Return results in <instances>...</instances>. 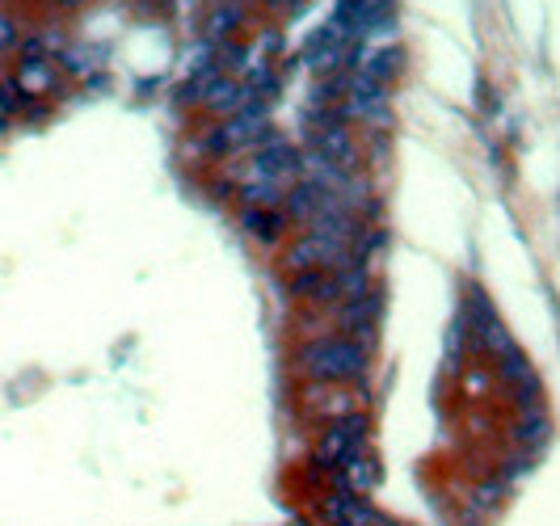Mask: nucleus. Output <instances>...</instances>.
<instances>
[{
  "instance_id": "nucleus-1",
  "label": "nucleus",
  "mask_w": 560,
  "mask_h": 526,
  "mask_svg": "<svg viewBox=\"0 0 560 526\" xmlns=\"http://www.w3.org/2000/svg\"><path fill=\"white\" fill-rule=\"evenodd\" d=\"M363 367H367V354L350 337H325V341H312V346H304V371L312 379L342 383V379L363 375Z\"/></svg>"
},
{
  "instance_id": "nucleus-2",
  "label": "nucleus",
  "mask_w": 560,
  "mask_h": 526,
  "mask_svg": "<svg viewBox=\"0 0 560 526\" xmlns=\"http://www.w3.org/2000/svg\"><path fill=\"white\" fill-rule=\"evenodd\" d=\"M350 245L346 240H333L325 232H308L299 236L291 253H287V266L299 274V270H346L350 266Z\"/></svg>"
},
{
  "instance_id": "nucleus-3",
  "label": "nucleus",
  "mask_w": 560,
  "mask_h": 526,
  "mask_svg": "<svg viewBox=\"0 0 560 526\" xmlns=\"http://www.w3.org/2000/svg\"><path fill=\"white\" fill-rule=\"evenodd\" d=\"M253 173L257 181H274V186L291 190L299 177H304V156H299L287 139H274L266 135L262 144H257V156H253Z\"/></svg>"
},
{
  "instance_id": "nucleus-4",
  "label": "nucleus",
  "mask_w": 560,
  "mask_h": 526,
  "mask_svg": "<svg viewBox=\"0 0 560 526\" xmlns=\"http://www.w3.org/2000/svg\"><path fill=\"white\" fill-rule=\"evenodd\" d=\"M367 421L363 417H342V421H333V426L320 434V442H316V463L320 468H337L350 451H358L363 447V430Z\"/></svg>"
},
{
  "instance_id": "nucleus-5",
  "label": "nucleus",
  "mask_w": 560,
  "mask_h": 526,
  "mask_svg": "<svg viewBox=\"0 0 560 526\" xmlns=\"http://www.w3.org/2000/svg\"><path fill=\"white\" fill-rule=\"evenodd\" d=\"M346 34L337 30V26H325V30H316L312 38H308V47H304V64L312 68V72H320V76H333L337 68L346 64Z\"/></svg>"
},
{
  "instance_id": "nucleus-6",
  "label": "nucleus",
  "mask_w": 560,
  "mask_h": 526,
  "mask_svg": "<svg viewBox=\"0 0 560 526\" xmlns=\"http://www.w3.org/2000/svg\"><path fill=\"white\" fill-rule=\"evenodd\" d=\"M379 312H384V295H379V291L354 295L342 308V329H371L379 320Z\"/></svg>"
},
{
  "instance_id": "nucleus-7",
  "label": "nucleus",
  "mask_w": 560,
  "mask_h": 526,
  "mask_svg": "<svg viewBox=\"0 0 560 526\" xmlns=\"http://www.w3.org/2000/svg\"><path fill=\"white\" fill-rule=\"evenodd\" d=\"M400 68V59L392 47H371V51H358L354 55V72L358 76H371V80H384L388 85V76Z\"/></svg>"
},
{
  "instance_id": "nucleus-8",
  "label": "nucleus",
  "mask_w": 560,
  "mask_h": 526,
  "mask_svg": "<svg viewBox=\"0 0 560 526\" xmlns=\"http://www.w3.org/2000/svg\"><path fill=\"white\" fill-rule=\"evenodd\" d=\"M51 85H55V68L47 64L43 55H38V59H22V68H17V89L30 97V93H47Z\"/></svg>"
},
{
  "instance_id": "nucleus-9",
  "label": "nucleus",
  "mask_w": 560,
  "mask_h": 526,
  "mask_svg": "<svg viewBox=\"0 0 560 526\" xmlns=\"http://www.w3.org/2000/svg\"><path fill=\"white\" fill-rule=\"evenodd\" d=\"M245 228H249V236L274 245V240L283 236V215H278L274 207H249V211H245Z\"/></svg>"
},
{
  "instance_id": "nucleus-10",
  "label": "nucleus",
  "mask_w": 560,
  "mask_h": 526,
  "mask_svg": "<svg viewBox=\"0 0 560 526\" xmlns=\"http://www.w3.org/2000/svg\"><path fill=\"white\" fill-rule=\"evenodd\" d=\"M283 198H287V190L274 186V181H253V186L245 190V202H249V207H278Z\"/></svg>"
},
{
  "instance_id": "nucleus-11",
  "label": "nucleus",
  "mask_w": 560,
  "mask_h": 526,
  "mask_svg": "<svg viewBox=\"0 0 560 526\" xmlns=\"http://www.w3.org/2000/svg\"><path fill=\"white\" fill-rule=\"evenodd\" d=\"M518 438H523V442H544L548 438V417L535 413L531 421H523V426H518Z\"/></svg>"
},
{
  "instance_id": "nucleus-12",
  "label": "nucleus",
  "mask_w": 560,
  "mask_h": 526,
  "mask_svg": "<svg viewBox=\"0 0 560 526\" xmlns=\"http://www.w3.org/2000/svg\"><path fill=\"white\" fill-rule=\"evenodd\" d=\"M236 17H240L236 9H219V13L211 17V38H219V34H228V30L236 26Z\"/></svg>"
},
{
  "instance_id": "nucleus-13",
  "label": "nucleus",
  "mask_w": 560,
  "mask_h": 526,
  "mask_svg": "<svg viewBox=\"0 0 560 526\" xmlns=\"http://www.w3.org/2000/svg\"><path fill=\"white\" fill-rule=\"evenodd\" d=\"M9 47H17V26H13V17L0 13V51H9Z\"/></svg>"
},
{
  "instance_id": "nucleus-14",
  "label": "nucleus",
  "mask_w": 560,
  "mask_h": 526,
  "mask_svg": "<svg viewBox=\"0 0 560 526\" xmlns=\"http://www.w3.org/2000/svg\"><path fill=\"white\" fill-rule=\"evenodd\" d=\"M64 64H68L72 72H89V68H93V59H85V51H68V55H64Z\"/></svg>"
},
{
  "instance_id": "nucleus-15",
  "label": "nucleus",
  "mask_w": 560,
  "mask_h": 526,
  "mask_svg": "<svg viewBox=\"0 0 560 526\" xmlns=\"http://www.w3.org/2000/svg\"><path fill=\"white\" fill-rule=\"evenodd\" d=\"M64 5H80V0H64Z\"/></svg>"
},
{
  "instance_id": "nucleus-16",
  "label": "nucleus",
  "mask_w": 560,
  "mask_h": 526,
  "mask_svg": "<svg viewBox=\"0 0 560 526\" xmlns=\"http://www.w3.org/2000/svg\"><path fill=\"white\" fill-rule=\"evenodd\" d=\"M0 123H5V114H0Z\"/></svg>"
},
{
  "instance_id": "nucleus-17",
  "label": "nucleus",
  "mask_w": 560,
  "mask_h": 526,
  "mask_svg": "<svg viewBox=\"0 0 560 526\" xmlns=\"http://www.w3.org/2000/svg\"><path fill=\"white\" fill-rule=\"evenodd\" d=\"M270 5H278V0H270Z\"/></svg>"
}]
</instances>
